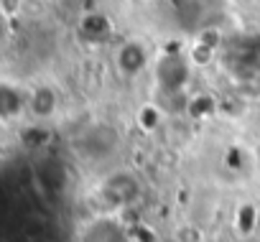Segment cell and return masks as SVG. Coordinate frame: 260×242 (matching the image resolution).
<instances>
[{
  "label": "cell",
  "mask_w": 260,
  "mask_h": 242,
  "mask_svg": "<svg viewBox=\"0 0 260 242\" xmlns=\"http://www.w3.org/2000/svg\"><path fill=\"white\" fill-rule=\"evenodd\" d=\"M156 77H158L161 89L176 94V92L186 84V77H189V61L184 59V54L169 51V54H164V56L158 59Z\"/></svg>",
  "instance_id": "cell-2"
},
{
  "label": "cell",
  "mask_w": 260,
  "mask_h": 242,
  "mask_svg": "<svg viewBox=\"0 0 260 242\" xmlns=\"http://www.w3.org/2000/svg\"><path fill=\"white\" fill-rule=\"evenodd\" d=\"M141 194V184L133 174L127 171H117L112 174L102 186H100V196L110 204V206H125L130 201H136Z\"/></svg>",
  "instance_id": "cell-1"
},
{
  "label": "cell",
  "mask_w": 260,
  "mask_h": 242,
  "mask_svg": "<svg viewBox=\"0 0 260 242\" xmlns=\"http://www.w3.org/2000/svg\"><path fill=\"white\" fill-rule=\"evenodd\" d=\"M146 49L138 41H127L117 49V69L122 77H138L146 66Z\"/></svg>",
  "instance_id": "cell-3"
},
{
  "label": "cell",
  "mask_w": 260,
  "mask_h": 242,
  "mask_svg": "<svg viewBox=\"0 0 260 242\" xmlns=\"http://www.w3.org/2000/svg\"><path fill=\"white\" fill-rule=\"evenodd\" d=\"M158 120H161V112H158V107H153V105H148V107H143V110L138 112V123H141V128H146V130H153V128L158 125Z\"/></svg>",
  "instance_id": "cell-8"
},
{
  "label": "cell",
  "mask_w": 260,
  "mask_h": 242,
  "mask_svg": "<svg viewBox=\"0 0 260 242\" xmlns=\"http://www.w3.org/2000/svg\"><path fill=\"white\" fill-rule=\"evenodd\" d=\"M240 92H242L245 97L260 99V74H250V77L240 84Z\"/></svg>",
  "instance_id": "cell-9"
},
{
  "label": "cell",
  "mask_w": 260,
  "mask_h": 242,
  "mask_svg": "<svg viewBox=\"0 0 260 242\" xmlns=\"http://www.w3.org/2000/svg\"><path fill=\"white\" fill-rule=\"evenodd\" d=\"M82 242H127V239H125L122 224H117V222L110 219V217H102V219L92 222V224L84 229Z\"/></svg>",
  "instance_id": "cell-4"
},
{
  "label": "cell",
  "mask_w": 260,
  "mask_h": 242,
  "mask_svg": "<svg viewBox=\"0 0 260 242\" xmlns=\"http://www.w3.org/2000/svg\"><path fill=\"white\" fill-rule=\"evenodd\" d=\"M110 21H107V16L105 13H87L84 18H82V26H79V31H82V36L84 39H89V41H102V39H107L110 36Z\"/></svg>",
  "instance_id": "cell-6"
},
{
  "label": "cell",
  "mask_w": 260,
  "mask_h": 242,
  "mask_svg": "<svg viewBox=\"0 0 260 242\" xmlns=\"http://www.w3.org/2000/svg\"><path fill=\"white\" fill-rule=\"evenodd\" d=\"M59 107V97L54 89L49 87H36L34 94H31V112L36 117H51Z\"/></svg>",
  "instance_id": "cell-5"
},
{
  "label": "cell",
  "mask_w": 260,
  "mask_h": 242,
  "mask_svg": "<svg viewBox=\"0 0 260 242\" xmlns=\"http://www.w3.org/2000/svg\"><path fill=\"white\" fill-rule=\"evenodd\" d=\"M255 227L260 229V212H255Z\"/></svg>",
  "instance_id": "cell-10"
},
{
  "label": "cell",
  "mask_w": 260,
  "mask_h": 242,
  "mask_svg": "<svg viewBox=\"0 0 260 242\" xmlns=\"http://www.w3.org/2000/svg\"><path fill=\"white\" fill-rule=\"evenodd\" d=\"M21 110H23V94L6 82L3 87H0V112H3V117L11 120V117H16Z\"/></svg>",
  "instance_id": "cell-7"
},
{
  "label": "cell",
  "mask_w": 260,
  "mask_h": 242,
  "mask_svg": "<svg viewBox=\"0 0 260 242\" xmlns=\"http://www.w3.org/2000/svg\"><path fill=\"white\" fill-rule=\"evenodd\" d=\"M257 168H260V148H257Z\"/></svg>",
  "instance_id": "cell-11"
}]
</instances>
